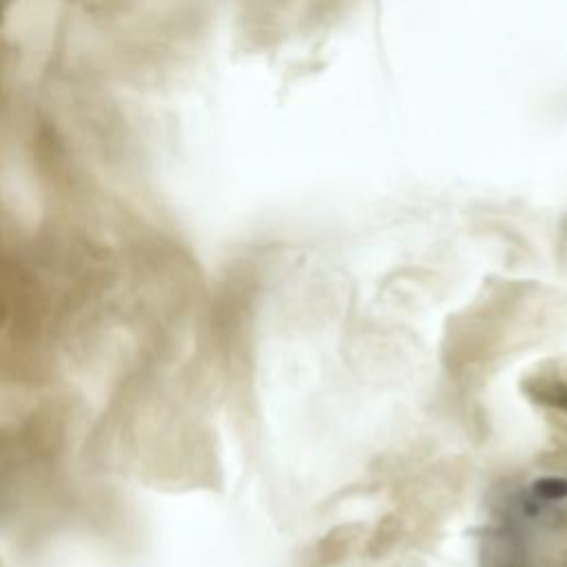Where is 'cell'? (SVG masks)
Wrapping results in <instances>:
<instances>
[{"label": "cell", "mask_w": 567, "mask_h": 567, "mask_svg": "<svg viewBox=\"0 0 567 567\" xmlns=\"http://www.w3.org/2000/svg\"><path fill=\"white\" fill-rule=\"evenodd\" d=\"M532 489L543 501H563V498H567V478H563V476H543L534 483Z\"/></svg>", "instance_id": "cell-1"}, {"label": "cell", "mask_w": 567, "mask_h": 567, "mask_svg": "<svg viewBox=\"0 0 567 567\" xmlns=\"http://www.w3.org/2000/svg\"><path fill=\"white\" fill-rule=\"evenodd\" d=\"M9 4H11V0H0V22H2V18H4Z\"/></svg>", "instance_id": "cell-2"}]
</instances>
